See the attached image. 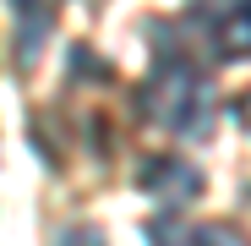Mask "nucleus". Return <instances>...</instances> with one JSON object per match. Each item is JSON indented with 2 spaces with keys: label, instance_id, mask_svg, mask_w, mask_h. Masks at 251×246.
<instances>
[{
  "label": "nucleus",
  "instance_id": "1",
  "mask_svg": "<svg viewBox=\"0 0 251 246\" xmlns=\"http://www.w3.org/2000/svg\"><path fill=\"white\" fill-rule=\"evenodd\" d=\"M137 99H142V109H148L153 126L175 132L186 142L207 137V132H213V115H219V99H213V88H207V77L191 71V66H158L142 82Z\"/></svg>",
  "mask_w": 251,
  "mask_h": 246
},
{
  "label": "nucleus",
  "instance_id": "2",
  "mask_svg": "<svg viewBox=\"0 0 251 246\" xmlns=\"http://www.w3.org/2000/svg\"><path fill=\"white\" fill-rule=\"evenodd\" d=\"M137 186L153 197V202H164V208H175V202H191L197 191H202V170L197 164H186V159H148L142 170H137Z\"/></svg>",
  "mask_w": 251,
  "mask_h": 246
},
{
  "label": "nucleus",
  "instance_id": "3",
  "mask_svg": "<svg viewBox=\"0 0 251 246\" xmlns=\"http://www.w3.org/2000/svg\"><path fill=\"white\" fill-rule=\"evenodd\" d=\"M6 6H11V17H17V44H22V55H33L38 38H44V27L55 22V11L66 6V0H6Z\"/></svg>",
  "mask_w": 251,
  "mask_h": 246
},
{
  "label": "nucleus",
  "instance_id": "5",
  "mask_svg": "<svg viewBox=\"0 0 251 246\" xmlns=\"http://www.w3.org/2000/svg\"><path fill=\"white\" fill-rule=\"evenodd\" d=\"M60 246H109V241H104L99 224H71V230L60 235Z\"/></svg>",
  "mask_w": 251,
  "mask_h": 246
},
{
  "label": "nucleus",
  "instance_id": "4",
  "mask_svg": "<svg viewBox=\"0 0 251 246\" xmlns=\"http://www.w3.org/2000/svg\"><path fill=\"white\" fill-rule=\"evenodd\" d=\"M175 246H251L235 224H186L175 235Z\"/></svg>",
  "mask_w": 251,
  "mask_h": 246
}]
</instances>
